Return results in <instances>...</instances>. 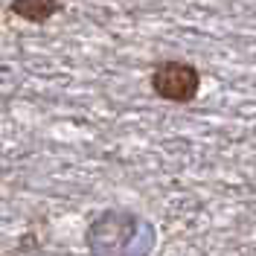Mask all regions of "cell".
Segmentation results:
<instances>
[{
    "label": "cell",
    "mask_w": 256,
    "mask_h": 256,
    "mask_svg": "<svg viewBox=\"0 0 256 256\" xmlns=\"http://www.w3.org/2000/svg\"><path fill=\"white\" fill-rule=\"evenodd\" d=\"M152 90L166 102H192L201 90V73L190 62H160L152 70Z\"/></svg>",
    "instance_id": "cell-1"
},
{
    "label": "cell",
    "mask_w": 256,
    "mask_h": 256,
    "mask_svg": "<svg viewBox=\"0 0 256 256\" xmlns=\"http://www.w3.org/2000/svg\"><path fill=\"white\" fill-rule=\"evenodd\" d=\"M9 12L30 24H47L50 18L62 12V0H12Z\"/></svg>",
    "instance_id": "cell-2"
}]
</instances>
